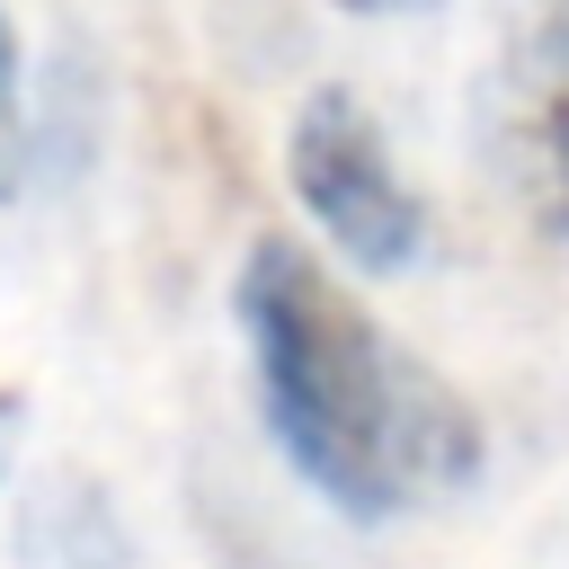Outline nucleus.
Wrapping results in <instances>:
<instances>
[{
	"label": "nucleus",
	"instance_id": "f257e3e1",
	"mask_svg": "<svg viewBox=\"0 0 569 569\" xmlns=\"http://www.w3.org/2000/svg\"><path fill=\"white\" fill-rule=\"evenodd\" d=\"M240 338L276 453L338 516L391 525L480 471L471 400L427 373L302 240L267 231L240 258Z\"/></svg>",
	"mask_w": 569,
	"mask_h": 569
},
{
	"label": "nucleus",
	"instance_id": "f03ea898",
	"mask_svg": "<svg viewBox=\"0 0 569 569\" xmlns=\"http://www.w3.org/2000/svg\"><path fill=\"white\" fill-rule=\"evenodd\" d=\"M284 178L302 196V213L329 231V249L365 276H400L427 249V204L400 178L382 124L365 116L356 89H311L293 133H284Z\"/></svg>",
	"mask_w": 569,
	"mask_h": 569
},
{
	"label": "nucleus",
	"instance_id": "20e7f679",
	"mask_svg": "<svg viewBox=\"0 0 569 569\" xmlns=\"http://www.w3.org/2000/svg\"><path fill=\"white\" fill-rule=\"evenodd\" d=\"M18 569H142V560L89 480H44L18 525Z\"/></svg>",
	"mask_w": 569,
	"mask_h": 569
},
{
	"label": "nucleus",
	"instance_id": "7ed1b4c3",
	"mask_svg": "<svg viewBox=\"0 0 569 569\" xmlns=\"http://www.w3.org/2000/svg\"><path fill=\"white\" fill-rule=\"evenodd\" d=\"M489 142L525 204V222L569 240V0H551L489 89Z\"/></svg>",
	"mask_w": 569,
	"mask_h": 569
},
{
	"label": "nucleus",
	"instance_id": "39448f33",
	"mask_svg": "<svg viewBox=\"0 0 569 569\" xmlns=\"http://www.w3.org/2000/svg\"><path fill=\"white\" fill-rule=\"evenodd\" d=\"M9 178H18V36L0 18V196H9Z\"/></svg>",
	"mask_w": 569,
	"mask_h": 569
},
{
	"label": "nucleus",
	"instance_id": "423d86ee",
	"mask_svg": "<svg viewBox=\"0 0 569 569\" xmlns=\"http://www.w3.org/2000/svg\"><path fill=\"white\" fill-rule=\"evenodd\" d=\"M9 427H18V400H0V462H9Z\"/></svg>",
	"mask_w": 569,
	"mask_h": 569
},
{
	"label": "nucleus",
	"instance_id": "0eeeda50",
	"mask_svg": "<svg viewBox=\"0 0 569 569\" xmlns=\"http://www.w3.org/2000/svg\"><path fill=\"white\" fill-rule=\"evenodd\" d=\"M338 9H409V0H338Z\"/></svg>",
	"mask_w": 569,
	"mask_h": 569
}]
</instances>
